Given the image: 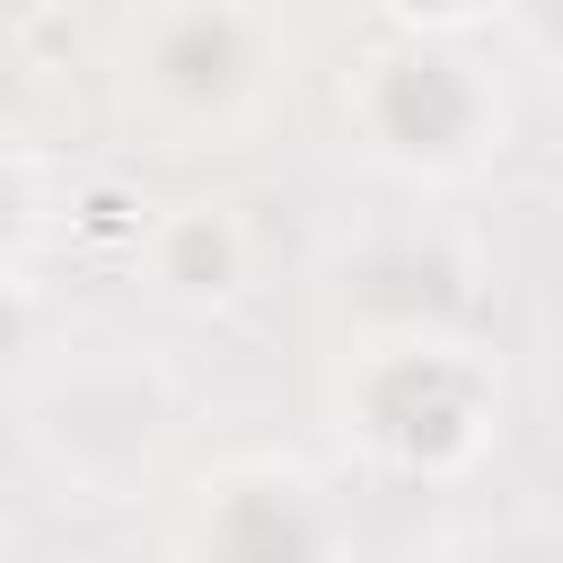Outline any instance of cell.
I'll return each mask as SVG.
<instances>
[{
	"label": "cell",
	"instance_id": "cell-3",
	"mask_svg": "<svg viewBox=\"0 0 563 563\" xmlns=\"http://www.w3.org/2000/svg\"><path fill=\"white\" fill-rule=\"evenodd\" d=\"M114 88L167 150H238L290 88V18L273 0H132Z\"/></svg>",
	"mask_w": 563,
	"mask_h": 563
},
{
	"label": "cell",
	"instance_id": "cell-8",
	"mask_svg": "<svg viewBox=\"0 0 563 563\" xmlns=\"http://www.w3.org/2000/svg\"><path fill=\"white\" fill-rule=\"evenodd\" d=\"M44 238H53V167L18 123H0V273H26Z\"/></svg>",
	"mask_w": 563,
	"mask_h": 563
},
{
	"label": "cell",
	"instance_id": "cell-1",
	"mask_svg": "<svg viewBox=\"0 0 563 563\" xmlns=\"http://www.w3.org/2000/svg\"><path fill=\"white\" fill-rule=\"evenodd\" d=\"M325 422L378 484H466L501 440V361L466 325H352L325 378Z\"/></svg>",
	"mask_w": 563,
	"mask_h": 563
},
{
	"label": "cell",
	"instance_id": "cell-7",
	"mask_svg": "<svg viewBox=\"0 0 563 563\" xmlns=\"http://www.w3.org/2000/svg\"><path fill=\"white\" fill-rule=\"evenodd\" d=\"M466 282L475 264L457 238H405L361 273H343V299L361 325H466Z\"/></svg>",
	"mask_w": 563,
	"mask_h": 563
},
{
	"label": "cell",
	"instance_id": "cell-4",
	"mask_svg": "<svg viewBox=\"0 0 563 563\" xmlns=\"http://www.w3.org/2000/svg\"><path fill=\"white\" fill-rule=\"evenodd\" d=\"M176 440H185V378L141 343L35 361L26 378V449L79 501H141L176 457Z\"/></svg>",
	"mask_w": 563,
	"mask_h": 563
},
{
	"label": "cell",
	"instance_id": "cell-9",
	"mask_svg": "<svg viewBox=\"0 0 563 563\" xmlns=\"http://www.w3.org/2000/svg\"><path fill=\"white\" fill-rule=\"evenodd\" d=\"M44 334H53V308L26 273H0V387H26L35 361H44Z\"/></svg>",
	"mask_w": 563,
	"mask_h": 563
},
{
	"label": "cell",
	"instance_id": "cell-5",
	"mask_svg": "<svg viewBox=\"0 0 563 563\" xmlns=\"http://www.w3.org/2000/svg\"><path fill=\"white\" fill-rule=\"evenodd\" d=\"M158 545L194 554V563H317V554L352 545V510H343L334 475H317L308 457L238 449L176 493V519Z\"/></svg>",
	"mask_w": 563,
	"mask_h": 563
},
{
	"label": "cell",
	"instance_id": "cell-2",
	"mask_svg": "<svg viewBox=\"0 0 563 563\" xmlns=\"http://www.w3.org/2000/svg\"><path fill=\"white\" fill-rule=\"evenodd\" d=\"M334 114L361 167L405 194H457L510 150V88L501 62L475 53V35L378 26L334 79Z\"/></svg>",
	"mask_w": 563,
	"mask_h": 563
},
{
	"label": "cell",
	"instance_id": "cell-10",
	"mask_svg": "<svg viewBox=\"0 0 563 563\" xmlns=\"http://www.w3.org/2000/svg\"><path fill=\"white\" fill-rule=\"evenodd\" d=\"M378 26H413V35H475L493 18H510V0H369Z\"/></svg>",
	"mask_w": 563,
	"mask_h": 563
},
{
	"label": "cell",
	"instance_id": "cell-6",
	"mask_svg": "<svg viewBox=\"0 0 563 563\" xmlns=\"http://www.w3.org/2000/svg\"><path fill=\"white\" fill-rule=\"evenodd\" d=\"M132 273H141V290L167 317H220L255 282V229L238 220V202H211V194L167 202V211H141Z\"/></svg>",
	"mask_w": 563,
	"mask_h": 563
}]
</instances>
